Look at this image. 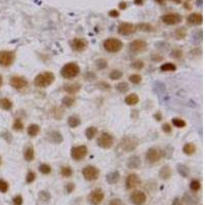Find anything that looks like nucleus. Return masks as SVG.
Returning a JSON list of instances; mask_svg holds the SVG:
<instances>
[{"instance_id":"1","label":"nucleus","mask_w":205,"mask_h":205,"mask_svg":"<svg viewBox=\"0 0 205 205\" xmlns=\"http://www.w3.org/2000/svg\"><path fill=\"white\" fill-rule=\"evenodd\" d=\"M54 81V75L51 72H44V73L38 74L35 77L34 83L37 87L40 88H45L51 85Z\"/></svg>"},{"instance_id":"2","label":"nucleus","mask_w":205,"mask_h":205,"mask_svg":"<svg viewBox=\"0 0 205 205\" xmlns=\"http://www.w3.org/2000/svg\"><path fill=\"white\" fill-rule=\"evenodd\" d=\"M80 73V68L77 64L75 63H68L62 68L60 74L66 79H73L77 77Z\"/></svg>"},{"instance_id":"3","label":"nucleus","mask_w":205,"mask_h":205,"mask_svg":"<svg viewBox=\"0 0 205 205\" xmlns=\"http://www.w3.org/2000/svg\"><path fill=\"white\" fill-rule=\"evenodd\" d=\"M123 47L122 41L116 38H109L104 41V48L108 52L111 54H116V52L120 51Z\"/></svg>"},{"instance_id":"4","label":"nucleus","mask_w":205,"mask_h":205,"mask_svg":"<svg viewBox=\"0 0 205 205\" xmlns=\"http://www.w3.org/2000/svg\"><path fill=\"white\" fill-rule=\"evenodd\" d=\"M105 198V194H104V191L101 190V188H97L95 190H92L89 195L87 196V200L90 204L92 205H99L103 200Z\"/></svg>"},{"instance_id":"5","label":"nucleus","mask_w":205,"mask_h":205,"mask_svg":"<svg viewBox=\"0 0 205 205\" xmlns=\"http://www.w3.org/2000/svg\"><path fill=\"white\" fill-rule=\"evenodd\" d=\"M82 174L84 177V179L86 181H97L99 177V168H97L95 166L93 165H87L83 168L82 170Z\"/></svg>"},{"instance_id":"6","label":"nucleus","mask_w":205,"mask_h":205,"mask_svg":"<svg viewBox=\"0 0 205 205\" xmlns=\"http://www.w3.org/2000/svg\"><path fill=\"white\" fill-rule=\"evenodd\" d=\"M97 145L103 149H110L114 145V138L108 132H103L97 138Z\"/></svg>"},{"instance_id":"7","label":"nucleus","mask_w":205,"mask_h":205,"mask_svg":"<svg viewBox=\"0 0 205 205\" xmlns=\"http://www.w3.org/2000/svg\"><path fill=\"white\" fill-rule=\"evenodd\" d=\"M138 140L133 136H127V138H124L121 140V148H122L123 151L125 152H131L138 147Z\"/></svg>"},{"instance_id":"8","label":"nucleus","mask_w":205,"mask_h":205,"mask_svg":"<svg viewBox=\"0 0 205 205\" xmlns=\"http://www.w3.org/2000/svg\"><path fill=\"white\" fill-rule=\"evenodd\" d=\"M129 199L133 205H144L147 201V195L142 191L136 190L130 194Z\"/></svg>"},{"instance_id":"9","label":"nucleus","mask_w":205,"mask_h":205,"mask_svg":"<svg viewBox=\"0 0 205 205\" xmlns=\"http://www.w3.org/2000/svg\"><path fill=\"white\" fill-rule=\"evenodd\" d=\"M15 60V54L9 50L0 51V65L3 67H8Z\"/></svg>"},{"instance_id":"10","label":"nucleus","mask_w":205,"mask_h":205,"mask_svg":"<svg viewBox=\"0 0 205 205\" xmlns=\"http://www.w3.org/2000/svg\"><path fill=\"white\" fill-rule=\"evenodd\" d=\"M87 155L86 146H77L71 149V157L76 161H80Z\"/></svg>"},{"instance_id":"11","label":"nucleus","mask_w":205,"mask_h":205,"mask_svg":"<svg viewBox=\"0 0 205 205\" xmlns=\"http://www.w3.org/2000/svg\"><path fill=\"white\" fill-rule=\"evenodd\" d=\"M162 157V153L158 148H150L146 154V159L149 163H157Z\"/></svg>"},{"instance_id":"12","label":"nucleus","mask_w":205,"mask_h":205,"mask_svg":"<svg viewBox=\"0 0 205 205\" xmlns=\"http://www.w3.org/2000/svg\"><path fill=\"white\" fill-rule=\"evenodd\" d=\"M70 46H71L72 50H74V51L82 52L87 48V42L84 40V39L75 38V39H73V40H71V42H70Z\"/></svg>"},{"instance_id":"13","label":"nucleus","mask_w":205,"mask_h":205,"mask_svg":"<svg viewBox=\"0 0 205 205\" xmlns=\"http://www.w3.org/2000/svg\"><path fill=\"white\" fill-rule=\"evenodd\" d=\"M142 181H140V177L136 173H130L127 175L125 181V188L127 190H131V189L136 188L138 186H140Z\"/></svg>"},{"instance_id":"14","label":"nucleus","mask_w":205,"mask_h":205,"mask_svg":"<svg viewBox=\"0 0 205 205\" xmlns=\"http://www.w3.org/2000/svg\"><path fill=\"white\" fill-rule=\"evenodd\" d=\"M147 47H148L147 42L144 40H140V39L132 41L129 45V49L132 52H134V54H140V52L145 51L147 49Z\"/></svg>"},{"instance_id":"15","label":"nucleus","mask_w":205,"mask_h":205,"mask_svg":"<svg viewBox=\"0 0 205 205\" xmlns=\"http://www.w3.org/2000/svg\"><path fill=\"white\" fill-rule=\"evenodd\" d=\"M136 31V26L130 24V23H121L118 26V33L120 35H124V36L133 34Z\"/></svg>"},{"instance_id":"16","label":"nucleus","mask_w":205,"mask_h":205,"mask_svg":"<svg viewBox=\"0 0 205 205\" xmlns=\"http://www.w3.org/2000/svg\"><path fill=\"white\" fill-rule=\"evenodd\" d=\"M10 85L15 89L21 90V89L25 88L28 85V81L24 77H21V76H13L10 79Z\"/></svg>"},{"instance_id":"17","label":"nucleus","mask_w":205,"mask_h":205,"mask_svg":"<svg viewBox=\"0 0 205 205\" xmlns=\"http://www.w3.org/2000/svg\"><path fill=\"white\" fill-rule=\"evenodd\" d=\"M162 22L167 25H177L181 22V17L179 13H168L161 17Z\"/></svg>"},{"instance_id":"18","label":"nucleus","mask_w":205,"mask_h":205,"mask_svg":"<svg viewBox=\"0 0 205 205\" xmlns=\"http://www.w3.org/2000/svg\"><path fill=\"white\" fill-rule=\"evenodd\" d=\"M142 165V160L138 156H131L127 161V167L129 169H138Z\"/></svg>"},{"instance_id":"19","label":"nucleus","mask_w":205,"mask_h":205,"mask_svg":"<svg viewBox=\"0 0 205 205\" xmlns=\"http://www.w3.org/2000/svg\"><path fill=\"white\" fill-rule=\"evenodd\" d=\"M81 89V84L80 83H70V84H66L64 87V90L69 95H75Z\"/></svg>"},{"instance_id":"20","label":"nucleus","mask_w":205,"mask_h":205,"mask_svg":"<svg viewBox=\"0 0 205 205\" xmlns=\"http://www.w3.org/2000/svg\"><path fill=\"white\" fill-rule=\"evenodd\" d=\"M188 23L191 25H200L203 22V17L201 13H192L188 17Z\"/></svg>"},{"instance_id":"21","label":"nucleus","mask_w":205,"mask_h":205,"mask_svg":"<svg viewBox=\"0 0 205 205\" xmlns=\"http://www.w3.org/2000/svg\"><path fill=\"white\" fill-rule=\"evenodd\" d=\"M119 179H120V173L117 170L112 171V172H110L109 174H107V177H106V181L109 185H115V183H118Z\"/></svg>"},{"instance_id":"22","label":"nucleus","mask_w":205,"mask_h":205,"mask_svg":"<svg viewBox=\"0 0 205 205\" xmlns=\"http://www.w3.org/2000/svg\"><path fill=\"white\" fill-rule=\"evenodd\" d=\"M171 174H172V171H171V168L169 166H163L161 168V170L159 171V177L163 181H167L171 177Z\"/></svg>"},{"instance_id":"23","label":"nucleus","mask_w":205,"mask_h":205,"mask_svg":"<svg viewBox=\"0 0 205 205\" xmlns=\"http://www.w3.org/2000/svg\"><path fill=\"white\" fill-rule=\"evenodd\" d=\"M138 101H140V99H138V95H136V93H131V95H127L125 97V103L128 106H136L138 103Z\"/></svg>"},{"instance_id":"24","label":"nucleus","mask_w":205,"mask_h":205,"mask_svg":"<svg viewBox=\"0 0 205 205\" xmlns=\"http://www.w3.org/2000/svg\"><path fill=\"white\" fill-rule=\"evenodd\" d=\"M24 158L26 161L28 162H31L33 159L35 158V151H34V148L32 147H28L24 152Z\"/></svg>"},{"instance_id":"25","label":"nucleus","mask_w":205,"mask_h":205,"mask_svg":"<svg viewBox=\"0 0 205 205\" xmlns=\"http://www.w3.org/2000/svg\"><path fill=\"white\" fill-rule=\"evenodd\" d=\"M183 152L186 155H193L196 152V146L194 144H192V142H188V144H186V145L183 146Z\"/></svg>"},{"instance_id":"26","label":"nucleus","mask_w":205,"mask_h":205,"mask_svg":"<svg viewBox=\"0 0 205 205\" xmlns=\"http://www.w3.org/2000/svg\"><path fill=\"white\" fill-rule=\"evenodd\" d=\"M80 123H81V120L77 116H71L68 119V124L71 128H76L77 126L80 125Z\"/></svg>"},{"instance_id":"27","label":"nucleus","mask_w":205,"mask_h":205,"mask_svg":"<svg viewBox=\"0 0 205 205\" xmlns=\"http://www.w3.org/2000/svg\"><path fill=\"white\" fill-rule=\"evenodd\" d=\"M40 131V127L37 124H31L28 127V134L30 136H36Z\"/></svg>"},{"instance_id":"28","label":"nucleus","mask_w":205,"mask_h":205,"mask_svg":"<svg viewBox=\"0 0 205 205\" xmlns=\"http://www.w3.org/2000/svg\"><path fill=\"white\" fill-rule=\"evenodd\" d=\"M97 133V128L95 127V126H90L86 129L85 131V136H86V138L87 140H92Z\"/></svg>"},{"instance_id":"29","label":"nucleus","mask_w":205,"mask_h":205,"mask_svg":"<svg viewBox=\"0 0 205 205\" xmlns=\"http://www.w3.org/2000/svg\"><path fill=\"white\" fill-rule=\"evenodd\" d=\"M160 69H161L163 72H173L177 70V66L172 63H165L161 66Z\"/></svg>"},{"instance_id":"30","label":"nucleus","mask_w":205,"mask_h":205,"mask_svg":"<svg viewBox=\"0 0 205 205\" xmlns=\"http://www.w3.org/2000/svg\"><path fill=\"white\" fill-rule=\"evenodd\" d=\"M50 138L54 144H60V142H63V136L58 131H52L50 133Z\"/></svg>"},{"instance_id":"31","label":"nucleus","mask_w":205,"mask_h":205,"mask_svg":"<svg viewBox=\"0 0 205 205\" xmlns=\"http://www.w3.org/2000/svg\"><path fill=\"white\" fill-rule=\"evenodd\" d=\"M60 174L64 177H71L73 175V169L70 166H63L60 170Z\"/></svg>"},{"instance_id":"32","label":"nucleus","mask_w":205,"mask_h":205,"mask_svg":"<svg viewBox=\"0 0 205 205\" xmlns=\"http://www.w3.org/2000/svg\"><path fill=\"white\" fill-rule=\"evenodd\" d=\"M116 88H117V90H118L119 92L125 93V92H127L128 91L129 86H128V84L126 83V82H120V83H118V84L116 85Z\"/></svg>"},{"instance_id":"33","label":"nucleus","mask_w":205,"mask_h":205,"mask_svg":"<svg viewBox=\"0 0 205 205\" xmlns=\"http://www.w3.org/2000/svg\"><path fill=\"white\" fill-rule=\"evenodd\" d=\"M0 107L2 109H4V110H9L13 107V103L8 99H2L0 101Z\"/></svg>"},{"instance_id":"34","label":"nucleus","mask_w":205,"mask_h":205,"mask_svg":"<svg viewBox=\"0 0 205 205\" xmlns=\"http://www.w3.org/2000/svg\"><path fill=\"white\" fill-rule=\"evenodd\" d=\"M201 188V183L198 181V179H193L190 183V189L193 191V192H198Z\"/></svg>"},{"instance_id":"35","label":"nucleus","mask_w":205,"mask_h":205,"mask_svg":"<svg viewBox=\"0 0 205 205\" xmlns=\"http://www.w3.org/2000/svg\"><path fill=\"white\" fill-rule=\"evenodd\" d=\"M183 202H185L187 205H195L197 202V200L195 198H193L191 195H188V194H185V196H183Z\"/></svg>"},{"instance_id":"36","label":"nucleus","mask_w":205,"mask_h":205,"mask_svg":"<svg viewBox=\"0 0 205 205\" xmlns=\"http://www.w3.org/2000/svg\"><path fill=\"white\" fill-rule=\"evenodd\" d=\"M63 105L66 107H72L74 105V103H75V99L72 97H70V95H67V97H63Z\"/></svg>"},{"instance_id":"37","label":"nucleus","mask_w":205,"mask_h":205,"mask_svg":"<svg viewBox=\"0 0 205 205\" xmlns=\"http://www.w3.org/2000/svg\"><path fill=\"white\" fill-rule=\"evenodd\" d=\"M39 171H40L42 174H49V173L51 172V167H50V165H48V164L43 163L39 166Z\"/></svg>"},{"instance_id":"38","label":"nucleus","mask_w":205,"mask_h":205,"mask_svg":"<svg viewBox=\"0 0 205 205\" xmlns=\"http://www.w3.org/2000/svg\"><path fill=\"white\" fill-rule=\"evenodd\" d=\"M177 171L181 175H183V177H187L190 173V170L187 166L185 165H177Z\"/></svg>"},{"instance_id":"39","label":"nucleus","mask_w":205,"mask_h":205,"mask_svg":"<svg viewBox=\"0 0 205 205\" xmlns=\"http://www.w3.org/2000/svg\"><path fill=\"white\" fill-rule=\"evenodd\" d=\"M38 197L40 199V201H42V202H48L50 200V194L47 191H41V192H39Z\"/></svg>"},{"instance_id":"40","label":"nucleus","mask_w":205,"mask_h":205,"mask_svg":"<svg viewBox=\"0 0 205 205\" xmlns=\"http://www.w3.org/2000/svg\"><path fill=\"white\" fill-rule=\"evenodd\" d=\"M13 128L15 130H17V131L23 130V128H24V123H23V121L21 120V119H15V120L13 121Z\"/></svg>"},{"instance_id":"41","label":"nucleus","mask_w":205,"mask_h":205,"mask_svg":"<svg viewBox=\"0 0 205 205\" xmlns=\"http://www.w3.org/2000/svg\"><path fill=\"white\" fill-rule=\"evenodd\" d=\"M122 76H123V73L120 70H113L110 73V75H109V77L112 80H118V79H120Z\"/></svg>"},{"instance_id":"42","label":"nucleus","mask_w":205,"mask_h":205,"mask_svg":"<svg viewBox=\"0 0 205 205\" xmlns=\"http://www.w3.org/2000/svg\"><path fill=\"white\" fill-rule=\"evenodd\" d=\"M95 66H97L99 70H104L108 67V62H107L105 58H99V60L95 62Z\"/></svg>"},{"instance_id":"43","label":"nucleus","mask_w":205,"mask_h":205,"mask_svg":"<svg viewBox=\"0 0 205 205\" xmlns=\"http://www.w3.org/2000/svg\"><path fill=\"white\" fill-rule=\"evenodd\" d=\"M172 124L177 128H183L186 126V122L181 118H173L172 119Z\"/></svg>"},{"instance_id":"44","label":"nucleus","mask_w":205,"mask_h":205,"mask_svg":"<svg viewBox=\"0 0 205 205\" xmlns=\"http://www.w3.org/2000/svg\"><path fill=\"white\" fill-rule=\"evenodd\" d=\"M129 81L133 84H140L142 82V76L138 75V74H132L129 76Z\"/></svg>"},{"instance_id":"45","label":"nucleus","mask_w":205,"mask_h":205,"mask_svg":"<svg viewBox=\"0 0 205 205\" xmlns=\"http://www.w3.org/2000/svg\"><path fill=\"white\" fill-rule=\"evenodd\" d=\"M8 188H9V185L6 181L4 179H0V192L1 193H6L8 191Z\"/></svg>"},{"instance_id":"46","label":"nucleus","mask_w":205,"mask_h":205,"mask_svg":"<svg viewBox=\"0 0 205 205\" xmlns=\"http://www.w3.org/2000/svg\"><path fill=\"white\" fill-rule=\"evenodd\" d=\"M144 66H145V64H144V62L142 60H134L133 63L131 64V67L134 68L136 70H142V68H144Z\"/></svg>"},{"instance_id":"47","label":"nucleus","mask_w":205,"mask_h":205,"mask_svg":"<svg viewBox=\"0 0 205 205\" xmlns=\"http://www.w3.org/2000/svg\"><path fill=\"white\" fill-rule=\"evenodd\" d=\"M35 179H36V174H35V172H33V171H29V172L27 173V177H26L27 183H32L33 181H35Z\"/></svg>"},{"instance_id":"48","label":"nucleus","mask_w":205,"mask_h":205,"mask_svg":"<svg viewBox=\"0 0 205 205\" xmlns=\"http://www.w3.org/2000/svg\"><path fill=\"white\" fill-rule=\"evenodd\" d=\"M23 202H24V199L21 195H17L13 198V205H23Z\"/></svg>"},{"instance_id":"49","label":"nucleus","mask_w":205,"mask_h":205,"mask_svg":"<svg viewBox=\"0 0 205 205\" xmlns=\"http://www.w3.org/2000/svg\"><path fill=\"white\" fill-rule=\"evenodd\" d=\"M108 205H124V203L122 202V200L119 198H114V199H111L109 201Z\"/></svg>"},{"instance_id":"50","label":"nucleus","mask_w":205,"mask_h":205,"mask_svg":"<svg viewBox=\"0 0 205 205\" xmlns=\"http://www.w3.org/2000/svg\"><path fill=\"white\" fill-rule=\"evenodd\" d=\"M65 189H66V192H67L68 194H71V193L73 192L74 190H75V183H67V185H66V187H65Z\"/></svg>"},{"instance_id":"51","label":"nucleus","mask_w":205,"mask_h":205,"mask_svg":"<svg viewBox=\"0 0 205 205\" xmlns=\"http://www.w3.org/2000/svg\"><path fill=\"white\" fill-rule=\"evenodd\" d=\"M177 38H183L186 37V30L183 28H179L177 30Z\"/></svg>"},{"instance_id":"52","label":"nucleus","mask_w":205,"mask_h":205,"mask_svg":"<svg viewBox=\"0 0 205 205\" xmlns=\"http://www.w3.org/2000/svg\"><path fill=\"white\" fill-rule=\"evenodd\" d=\"M140 29L142 31H149V32H151V31H153V27L151 26V25H147V24H142L140 25Z\"/></svg>"},{"instance_id":"53","label":"nucleus","mask_w":205,"mask_h":205,"mask_svg":"<svg viewBox=\"0 0 205 205\" xmlns=\"http://www.w3.org/2000/svg\"><path fill=\"white\" fill-rule=\"evenodd\" d=\"M171 129H172V128H171L170 124H168V123H165V124L162 125V130H163V132H165V133H170Z\"/></svg>"},{"instance_id":"54","label":"nucleus","mask_w":205,"mask_h":205,"mask_svg":"<svg viewBox=\"0 0 205 205\" xmlns=\"http://www.w3.org/2000/svg\"><path fill=\"white\" fill-rule=\"evenodd\" d=\"M181 56H183V51L181 49L173 50L172 54H171V56H173V58H181Z\"/></svg>"},{"instance_id":"55","label":"nucleus","mask_w":205,"mask_h":205,"mask_svg":"<svg viewBox=\"0 0 205 205\" xmlns=\"http://www.w3.org/2000/svg\"><path fill=\"white\" fill-rule=\"evenodd\" d=\"M171 205H183V201H181V199L179 198V197H177V198L173 199Z\"/></svg>"},{"instance_id":"56","label":"nucleus","mask_w":205,"mask_h":205,"mask_svg":"<svg viewBox=\"0 0 205 205\" xmlns=\"http://www.w3.org/2000/svg\"><path fill=\"white\" fill-rule=\"evenodd\" d=\"M109 15H110L111 17H118V15H119V13H118L117 10H111Z\"/></svg>"},{"instance_id":"57","label":"nucleus","mask_w":205,"mask_h":205,"mask_svg":"<svg viewBox=\"0 0 205 205\" xmlns=\"http://www.w3.org/2000/svg\"><path fill=\"white\" fill-rule=\"evenodd\" d=\"M155 118H157V120L160 121L162 119V117H161V115H160L159 113H157V114H155Z\"/></svg>"},{"instance_id":"58","label":"nucleus","mask_w":205,"mask_h":205,"mask_svg":"<svg viewBox=\"0 0 205 205\" xmlns=\"http://www.w3.org/2000/svg\"><path fill=\"white\" fill-rule=\"evenodd\" d=\"M120 7H121V8H125V7H126V5H125V3H120Z\"/></svg>"},{"instance_id":"59","label":"nucleus","mask_w":205,"mask_h":205,"mask_svg":"<svg viewBox=\"0 0 205 205\" xmlns=\"http://www.w3.org/2000/svg\"><path fill=\"white\" fill-rule=\"evenodd\" d=\"M136 3H138V4H142V0H136Z\"/></svg>"},{"instance_id":"60","label":"nucleus","mask_w":205,"mask_h":205,"mask_svg":"<svg viewBox=\"0 0 205 205\" xmlns=\"http://www.w3.org/2000/svg\"><path fill=\"white\" fill-rule=\"evenodd\" d=\"M2 85V77H1V75H0V86Z\"/></svg>"},{"instance_id":"61","label":"nucleus","mask_w":205,"mask_h":205,"mask_svg":"<svg viewBox=\"0 0 205 205\" xmlns=\"http://www.w3.org/2000/svg\"><path fill=\"white\" fill-rule=\"evenodd\" d=\"M0 164H1V158H0Z\"/></svg>"}]
</instances>
